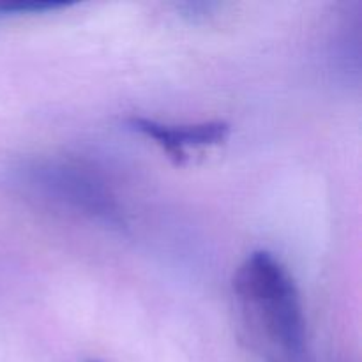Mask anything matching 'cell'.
Listing matches in <instances>:
<instances>
[{
    "instance_id": "cell-5",
    "label": "cell",
    "mask_w": 362,
    "mask_h": 362,
    "mask_svg": "<svg viewBox=\"0 0 362 362\" xmlns=\"http://www.w3.org/2000/svg\"><path fill=\"white\" fill-rule=\"evenodd\" d=\"M88 362H101V361H88Z\"/></svg>"
},
{
    "instance_id": "cell-2",
    "label": "cell",
    "mask_w": 362,
    "mask_h": 362,
    "mask_svg": "<svg viewBox=\"0 0 362 362\" xmlns=\"http://www.w3.org/2000/svg\"><path fill=\"white\" fill-rule=\"evenodd\" d=\"M14 179L25 191H32L57 205L103 221L122 226V212L108 187L95 175L71 163L34 161L14 168Z\"/></svg>"
},
{
    "instance_id": "cell-3",
    "label": "cell",
    "mask_w": 362,
    "mask_h": 362,
    "mask_svg": "<svg viewBox=\"0 0 362 362\" xmlns=\"http://www.w3.org/2000/svg\"><path fill=\"white\" fill-rule=\"evenodd\" d=\"M129 126L144 136L152 138L179 166L187 161V147L221 145L230 136V124L223 120H209V122L187 124V126H166L151 119L133 117Z\"/></svg>"
},
{
    "instance_id": "cell-1",
    "label": "cell",
    "mask_w": 362,
    "mask_h": 362,
    "mask_svg": "<svg viewBox=\"0 0 362 362\" xmlns=\"http://www.w3.org/2000/svg\"><path fill=\"white\" fill-rule=\"evenodd\" d=\"M233 292L272 341L293 356L303 352L306 324L299 290L274 255L251 253L233 278Z\"/></svg>"
},
{
    "instance_id": "cell-4",
    "label": "cell",
    "mask_w": 362,
    "mask_h": 362,
    "mask_svg": "<svg viewBox=\"0 0 362 362\" xmlns=\"http://www.w3.org/2000/svg\"><path fill=\"white\" fill-rule=\"evenodd\" d=\"M73 4L66 2H0V20L32 14H46L59 9H67Z\"/></svg>"
}]
</instances>
